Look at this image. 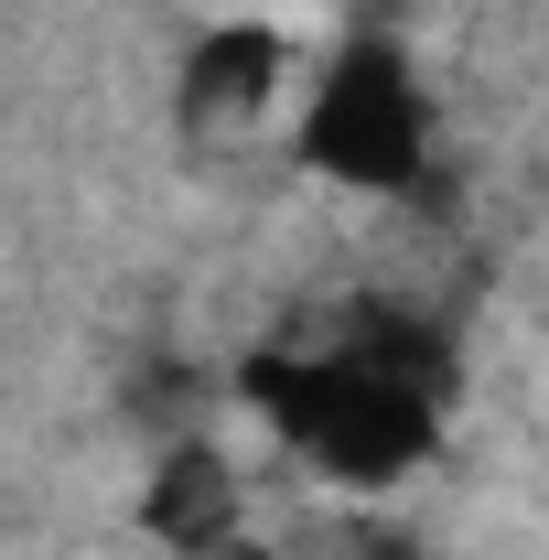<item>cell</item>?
<instances>
[{
	"instance_id": "5b68a950",
	"label": "cell",
	"mask_w": 549,
	"mask_h": 560,
	"mask_svg": "<svg viewBox=\"0 0 549 560\" xmlns=\"http://www.w3.org/2000/svg\"><path fill=\"white\" fill-rule=\"evenodd\" d=\"M344 539H355V560H420L410 528H377V517H366V528H344Z\"/></svg>"
},
{
	"instance_id": "277c9868",
	"label": "cell",
	"mask_w": 549,
	"mask_h": 560,
	"mask_svg": "<svg viewBox=\"0 0 549 560\" xmlns=\"http://www.w3.org/2000/svg\"><path fill=\"white\" fill-rule=\"evenodd\" d=\"M140 539H162L173 560H215L248 539V486L215 442H173L151 475H140Z\"/></svg>"
},
{
	"instance_id": "8992f818",
	"label": "cell",
	"mask_w": 549,
	"mask_h": 560,
	"mask_svg": "<svg viewBox=\"0 0 549 560\" xmlns=\"http://www.w3.org/2000/svg\"><path fill=\"white\" fill-rule=\"evenodd\" d=\"M237 11H270V0H237Z\"/></svg>"
},
{
	"instance_id": "3957f363",
	"label": "cell",
	"mask_w": 549,
	"mask_h": 560,
	"mask_svg": "<svg viewBox=\"0 0 549 560\" xmlns=\"http://www.w3.org/2000/svg\"><path fill=\"white\" fill-rule=\"evenodd\" d=\"M291 75H302L291 22L226 0L215 22H195V44L173 66V108H184V130H259L280 97H291Z\"/></svg>"
},
{
	"instance_id": "7a4b0ae2",
	"label": "cell",
	"mask_w": 549,
	"mask_h": 560,
	"mask_svg": "<svg viewBox=\"0 0 549 560\" xmlns=\"http://www.w3.org/2000/svg\"><path fill=\"white\" fill-rule=\"evenodd\" d=\"M291 162L366 206H399L431 184V86L399 55V33H344L313 66L302 108H291Z\"/></svg>"
},
{
	"instance_id": "6da1fadb",
	"label": "cell",
	"mask_w": 549,
	"mask_h": 560,
	"mask_svg": "<svg viewBox=\"0 0 549 560\" xmlns=\"http://www.w3.org/2000/svg\"><path fill=\"white\" fill-rule=\"evenodd\" d=\"M248 410L270 420L280 453H302L335 495H399L442 453V399L388 377L366 346H324V355H248L237 366Z\"/></svg>"
}]
</instances>
